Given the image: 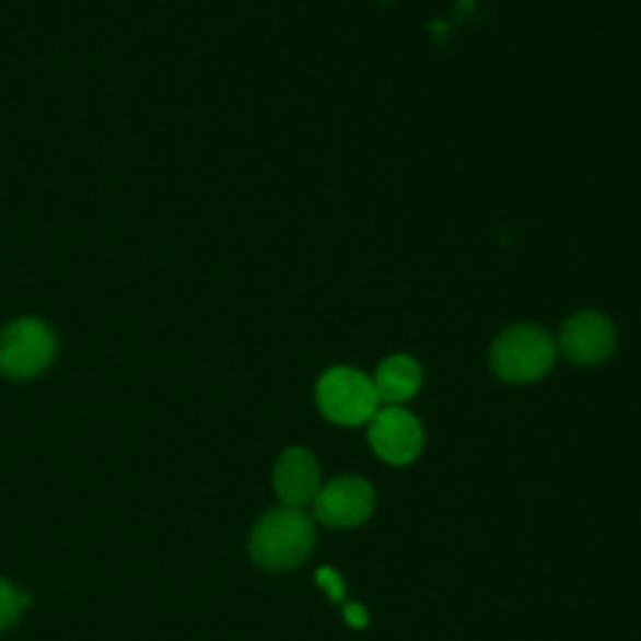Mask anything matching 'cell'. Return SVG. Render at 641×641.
<instances>
[{
	"instance_id": "cell-11",
	"label": "cell",
	"mask_w": 641,
	"mask_h": 641,
	"mask_svg": "<svg viewBox=\"0 0 641 641\" xmlns=\"http://www.w3.org/2000/svg\"><path fill=\"white\" fill-rule=\"evenodd\" d=\"M316 579H318V584L326 588L331 599H341V596H343V584H341V579H339V574H336L334 569H320Z\"/></svg>"
},
{
	"instance_id": "cell-10",
	"label": "cell",
	"mask_w": 641,
	"mask_h": 641,
	"mask_svg": "<svg viewBox=\"0 0 641 641\" xmlns=\"http://www.w3.org/2000/svg\"><path fill=\"white\" fill-rule=\"evenodd\" d=\"M25 606H28V594H21L11 582L0 579V631L19 621Z\"/></svg>"
},
{
	"instance_id": "cell-5",
	"label": "cell",
	"mask_w": 641,
	"mask_h": 641,
	"mask_svg": "<svg viewBox=\"0 0 641 641\" xmlns=\"http://www.w3.org/2000/svg\"><path fill=\"white\" fill-rule=\"evenodd\" d=\"M561 351L579 366H596L611 357L617 349V331L602 311H579L561 326Z\"/></svg>"
},
{
	"instance_id": "cell-2",
	"label": "cell",
	"mask_w": 641,
	"mask_h": 641,
	"mask_svg": "<svg viewBox=\"0 0 641 641\" xmlns=\"http://www.w3.org/2000/svg\"><path fill=\"white\" fill-rule=\"evenodd\" d=\"M553 359H557V343L547 328L536 324L509 326L491 346L493 374L509 384L539 381L553 366Z\"/></svg>"
},
{
	"instance_id": "cell-6",
	"label": "cell",
	"mask_w": 641,
	"mask_h": 641,
	"mask_svg": "<svg viewBox=\"0 0 641 641\" xmlns=\"http://www.w3.org/2000/svg\"><path fill=\"white\" fill-rule=\"evenodd\" d=\"M371 448L388 464H411L421 454L423 431L416 416L398 409V406H386L384 411L371 416L369 427Z\"/></svg>"
},
{
	"instance_id": "cell-3",
	"label": "cell",
	"mask_w": 641,
	"mask_h": 641,
	"mask_svg": "<svg viewBox=\"0 0 641 641\" xmlns=\"http://www.w3.org/2000/svg\"><path fill=\"white\" fill-rule=\"evenodd\" d=\"M316 401L320 413L341 427H359L371 421L378 411V396L363 371L351 366H334L318 378Z\"/></svg>"
},
{
	"instance_id": "cell-12",
	"label": "cell",
	"mask_w": 641,
	"mask_h": 641,
	"mask_svg": "<svg viewBox=\"0 0 641 641\" xmlns=\"http://www.w3.org/2000/svg\"><path fill=\"white\" fill-rule=\"evenodd\" d=\"M346 619H349L351 627H357V629L366 627V611H363V606H359V604L346 606Z\"/></svg>"
},
{
	"instance_id": "cell-8",
	"label": "cell",
	"mask_w": 641,
	"mask_h": 641,
	"mask_svg": "<svg viewBox=\"0 0 641 641\" xmlns=\"http://www.w3.org/2000/svg\"><path fill=\"white\" fill-rule=\"evenodd\" d=\"M318 464L316 458L306 448H289L276 464L273 471V487L283 504L303 506L318 493Z\"/></svg>"
},
{
	"instance_id": "cell-1",
	"label": "cell",
	"mask_w": 641,
	"mask_h": 641,
	"mask_svg": "<svg viewBox=\"0 0 641 641\" xmlns=\"http://www.w3.org/2000/svg\"><path fill=\"white\" fill-rule=\"evenodd\" d=\"M314 549V524L299 509H276L250 534V557L271 571L299 567Z\"/></svg>"
},
{
	"instance_id": "cell-4",
	"label": "cell",
	"mask_w": 641,
	"mask_h": 641,
	"mask_svg": "<svg viewBox=\"0 0 641 641\" xmlns=\"http://www.w3.org/2000/svg\"><path fill=\"white\" fill-rule=\"evenodd\" d=\"M56 334L40 318H19L0 331V371L11 378L38 376L54 361Z\"/></svg>"
},
{
	"instance_id": "cell-7",
	"label": "cell",
	"mask_w": 641,
	"mask_h": 641,
	"mask_svg": "<svg viewBox=\"0 0 641 641\" xmlns=\"http://www.w3.org/2000/svg\"><path fill=\"white\" fill-rule=\"evenodd\" d=\"M314 509L318 522L328 526H357L374 511V489L359 476H343L316 493Z\"/></svg>"
},
{
	"instance_id": "cell-9",
	"label": "cell",
	"mask_w": 641,
	"mask_h": 641,
	"mask_svg": "<svg viewBox=\"0 0 641 641\" xmlns=\"http://www.w3.org/2000/svg\"><path fill=\"white\" fill-rule=\"evenodd\" d=\"M421 381L423 371L419 366V361L406 357V353H394V357L381 361V366L376 369L374 388L378 401L396 406L409 401L411 396L419 394Z\"/></svg>"
}]
</instances>
